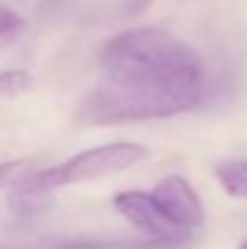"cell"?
<instances>
[{
	"instance_id": "277c9868",
	"label": "cell",
	"mask_w": 247,
	"mask_h": 249,
	"mask_svg": "<svg viewBox=\"0 0 247 249\" xmlns=\"http://www.w3.org/2000/svg\"><path fill=\"white\" fill-rule=\"evenodd\" d=\"M155 203L165 211V215L170 220H174L179 228L194 232L196 228L204 225L206 213H204V203L199 198V194L194 191V186L179 177V174H167L163 177L155 186L153 194Z\"/></svg>"
},
{
	"instance_id": "5b68a950",
	"label": "cell",
	"mask_w": 247,
	"mask_h": 249,
	"mask_svg": "<svg viewBox=\"0 0 247 249\" xmlns=\"http://www.w3.org/2000/svg\"><path fill=\"white\" fill-rule=\"evenodd\" d=\"M216 179L233 198H247V160H228L216 167Z\"/></svg>"
},
{
	"instance_id": "3957f363",
	"label": "cell",
	"mask_w": 247,
	"mask_h": 249,
	"mask_svg": "<svg viewBox=\"0 0 247 249\" xmlns=\"http://www.w3.org/2000/svg\"><path fill=\"white\" fill-rule=\"evenodd\" d=\"M114 208L155 245H182L191 237L189 230L165 215L155 198L146 191H119L114 196Z\"/></svg>"
},
{
	"instance_id": "52a82bcc",
	"label": "cell",
	"mask_w": 247,
	"mask_h": 249,
	"mask_svg": "<svg viewBox=\"0 0 247 249\" xmlns=\"http://www.w3.org/2000/svg\"><path fill=\"white\" fill-rule=\"evenodd\" d=\"M24 27H27V22L22 19V15H17L12 7L0 5V44L17 39L24 32Z\"/></svg>"
},
{
	"instance_id": "30bf717a",
	"label": "cell",
	"mask_w": 247,
	"mask_h": 249,
	"mask_svg": "<svg viewBox=\"0 0 247 249\" xmlns=\"http://www.w3.org/2000/svg\"><path fill=\"white\" fill-rule=\"evenodd\" d=\"M238 249H247V240H245V242H243V245H240V247H238Z\"/></svg>"
},
{
	"instance_id": "7a4b0ae2",
	"label": "cell",
	"mask_w": 247,
	"mask_h": 249,
	"mask_svg": "<svg viewBox=\"0 0 247 249\" xmlns=\"http://www.w3.org/2000/svg\"><path fill=\"white\" fill-rule=\"evenodd\" d=\"M146 158H148L146 145L119 141L90 148L46 169H32L27 177H22L17 184L10 186V198H7L10 208L17 215H34L51 203V194L56 189L124 172L143 162Z\"/></svg>"
},
{
	"instance_id": "6da1fadb",
	"label": "cell",
	"mask_w": 247,
	"mask_h": 249,
	"mask_svg": "<svg viewBox=\"0 0 247 249\" xmlns=\"http://www.w3.org/2000/svg\"><path fill=\"white\" fill-rule=\"evenodd\" d=\"M99 63L109 83L172 94L191 109L204 97L201 56L174 34L155 27H138L112 36L99 51Z\"/></svg>"
},
{
	"instance_id": "ba28073f",
	"label": "cell",
	"mask_w": 247,
	"mask_h": 249,
	"mask_svg": "<svg viewBox=\"0 0 247 249\" xmlns=\"http://www.w3.org/2000/svg\"><path fill=\"white\" fill-rule=\"evenodd\" d=\"M34 169V160H10L0 162V189L17 184L22 177H27Z\"/></svg>"
},
{
	"instance_id": "9c48e42d",
	"label": "cell",
	"mask_w": 247,
	"mask_h": 249,
	"mask_svg": "<svg viewBox=\"0 0 247 249\" xmlns=\"http://www.w3.org/2000/svg\"><path fill=\"white\" fill-rule=\"evenodd\" d=\"M151 2H153V0H121V5H124V10H126L129 15L143 12L146 7H151Z\"/></svg>"
},
{
	"instance_id": "8992f818",
	"label": "cell",
	"mask_w": 247,
	"mask_h": 249,
	"mask_svg": "<svg viewBox=\"0 0 247 249\" xmlns=\"http://www.w3.org/2000/svg\"><path fill=\"white\" fill-rule=\"evenodd\" d=\"M32 87L27 71H0V97H19Z\"/></svg>"
}]
</instances>
